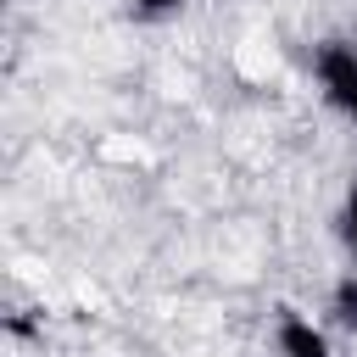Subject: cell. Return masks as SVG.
Returning <instances> with one entry per match:
<instances>
[{
    "label": "cell",
    "instance_id": "5",
    "mask_svg": "<svg viewBox=\"0 0 357 357\" xmlns=\"http://www.w3.org/2000/svg\"><path fill=\"white\" fill-rule=\"evenodd\" d=\"M340 234H346V245H351V257H357V184L346 190V206H340Z\"/></svg>",
    "mask_w": 357,
    "mask_h": 357
},
{
    "label": "cell",
    "instance_id": "1",
    "mask_svg": "<svg viewBox=\"0 0 357 357\" xmlns=\"http://www.w3.org/2000/svg\"><path fill=\"white\" fill-rule=\"evenodd\" d=\"M312 84H318L329 112L357 123V45L351 39H324L312 50Z\"/></svg>",
    "mask_w": 357,
    "mask_h": 357
},
{
    "label": "cell",
    "instance_id": "3",
    "mask_svg": "<svg viewBox=\"0 0 357 357\" xmlns=\"http://www.w3.org/2000/svg\"><path fill=\"white\" fill-rule=\"evenodd\" d=\"M329 318H335L346 335H357V268L335 279V290H329Z\"/></svg>",
    "mask_w": 357,
    "mask_h": 357
},
{
    "label": "cell",
    "instance_id": "2",
    "mask_svg": "<svg viewBox=\"0 0 357 357\" xmlns=\"http://www.w3.org/2000/svg\"><path fill=\"white\" fill-rule=\"evenodd\" d=\"M273 346H279V357H335L329 335H324L307 312H296V307H279V318H273Z\"/></svg>",
    "mask_w": 357,
    "mask_h": 357
},
{
    "label": "cell",
    "instance_id": "4",
    "mask_svg": "<svg viewBox=\"0 0 357 357\" xmlns=\"http://www.w3.org/2000/svg\"><path fill=\"white\" fill-rule=\"evenodd\" d=\"M190 0H128V11L139 17V22H167V17H178Z\"/></svg>",
    "mask_w": 357,
    "mask_h": 357
}]
</instances>
